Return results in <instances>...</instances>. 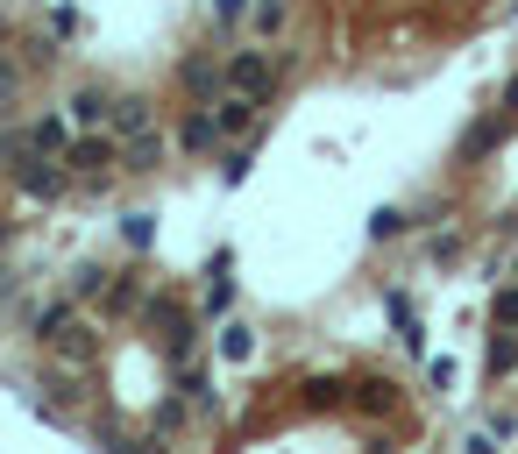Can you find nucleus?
Instances as JSON below:
<instances>
[{
  "label": "nucleus",
  "mask_w": 518,
  "mask_h": 454,
  "mask_svg": "<svg viewBox=\"0 0 518 454\" xmlns=\"http://www.w3.org/2000/svg\"><path fill=\"white\" fill-rule=\"evenodd\" d=\"M277 79L284 64L270 43H249V50H228V93H256V100H277Z\"/></svg>",
  "instance_id": "1"
},
{
  "label": "nucleus",
  "mask_w": 518,
  "mask_h": 454,
  "mask_svg": "<svg viewBox=\"0 0 518 454\" xmlns=\"http://www.w3.org/2000/svg\"><path fill=\"white\" fill-rule=\"evenodd\" d=\"M178 93L199 100V107H213L220 93H228V50H185L178 57Z\"/></svg>",
  "instance_id": "2"
},
{
  "label": "nucleus",
  "mask_w": 518,
  "mask_h": 454,
  "mask_svg": "<svg viewBox=\"0 0 518 454\" xmlns=\"http://www.w3.org/2000/svg\"><path fill=\"white\" fill-rule=\"evenodd\" d=\"M107 164H121V135L114 128H79L64 149V171L71 178H107Z\"/></svg>",
  "instance_id": "3"
},
{
  "label": "nucleus",
  "mask_w": 518,
  "mask_h": 454,
  "mask_svg": "<svg viewBox=\"0 0 518 454\" xmlns=\"http://www.w3.org/2000/svg\"><path fill=\"white\" fill-rule=\"evenodd\" d=\"M398 405H405V384H398V376H355V384H348V412L369 419V426H391Z\"/></svg>",
  "instance_id": "4"
},
{
  "label": "nucleus",
  "mask_w": 518,
  "mask_h": 454,
  "mask_svg": "<svg viewBox=\"0 0 518 454\" xmlns=\"http://www.w3.org/2000/svg\"><path fill=\"white\" fill-rule=\"evenodd\" d=\"M235 298H242V277H235V249H213V256H206V298H199L206 327H213V320H228V313H235Z\"/></svg>",
  "instance_id": "5"
},
{
  "label": "nucleus",
  "mask_w": 518,
  "mask_h": 454,
  "mask_svg": "<svg viewBox=\"0 0 518 454\" xmlns=\"http://www.w3.org/2000/svg\"><path fill=\"white\" fill-rule=\"evenodd\" d=\"M171 149H178V142H171L164 128H142V135H128V142H121V164H114V171H128V178H157Z\"/></svg>",
  "instance_id": "6"
},
{
  "label": "nucleus",
  "mask_w": 518,
  "mask_h": 454,
  "mask_svg": "<svg viewBox=\"0 0 518 454\" xmlns=\"http://www.w3.org/2000/svg\"><path fill=\"white\" fill-rule=\"evenodd\" d=\"M263 107H270V100H256V93H220V100H213L220 142H242V135H256V128H263Z\"/></svg>",
  "instance_id": "7"
},
{
  "label": "nucleus",
  "mask_w": 518,
  "mask_h": 454,
  "mask_svg": "<svg viewBox=\"0 0 518 454\" xmlns=\"http://www.w3.org/2000/svg\"><path fill=\"white\" fill-rule=\"evenodd\" d=\"M504 135H511V114L497 107V114H483L476 128H462V142H455V164H462V171H476V164L490 157V149H497Z\"/></svg>",
  "instance_id": "8"
},
{
  "label": "nucleus",
  "mask_w": 518,
  "mask_h": 454,
  "mask_svg": "<svg viewBox=\"0 0 518 454\" xmlns=\"http://www.w3.org/2000/svg\"><path fill=\"white\" fill-rule=\"evenodd\" d=\"M171 142L185 149V157H213V149H220V121H213V107L192 100V107L178 114V135H171Z\"/></svg>",
  "instance_id": "9"
},
{
  "label": "nucleus",
  "mask_w": 518,
  "mask_h": 454,
  "mask_svg": "<svg viewBox=\"0 0 518 454\" xmlns=\"http://www.w3.org/2000/svg\"><path fill=\"white\" fill-rule=\"evenodd\" d=\"M213 355L228 362V369H242V362L256 355V327H249V320H235V313H228V320H213Z\"/></svg>",
  "instance_id": "10"
},
{
  "label": "nucleus",
  "mask_w": 518,
  "mask_h": 454,
  "mask_svg": "<svg viewBox=\"0 0 518 454\" xmlns=\"http://www.w3.org/2000/svg\"><path fill=\"white\" fill-rule=\"evenodd\" d=\"M299 405L306 412H348V376H334V369H320V376H306V384H299Z\"/></svg>",
  "instance_id": "11"
},
{
  "label": "nucleus",
  "mask_w": 518,
  "mask_h": 454,
  "mask_svg": "<svg viewBox=\"0 0 518 454\" xmlns=\"http://www.w3.org/2000/svg\"><path fill=\"white\" fill-rule=\"evenodd\" d=\"M256 135H263V128H256ZM256 135L220 142V149H213V171H220V185H228V192H235V185H249V171H256Z\"/></svg>",
  "instance_id": "12"
},
{
  "label": "nucleus",
  "mask_w": 518,
  "mask_h": 454,
  "mask_svg": "<svg viewBox=\"0 0 518 454\" xmlns=\"http://www.w3.org/2000/svg\"><path fill=\"white\" fill-rule=\"evenodd\" d=\"M64 114H71V128H107L114 121V93L107 86H79L64 100Z\"/></svg>",
  "instance_id": "13"
},
{
  "label": "nucleus",
  "mask_w": 518,
  "mask_h": 454,
  "mask_svg": "<svg viewBox=\"0 0 518 454\" xmlns=\"http://www.w3.org/2000/svg\"><path fill=\"white\" fill-rule=\"evenodd\" d=\"M107 128H114L121 142H128V135H142V128H157V100H150V93H121V100H114V121H107Z\"/></svg>",
  "instance_id": "14"
},
{
  "label": "nucleus",
  "mask_w": 518,
  "mask_h": 454,
  "mask_svg": "<svg viewBox=\"0 0 518 454\" xmlns=\"http://www.w3.org/2000/svg\"><path fill=\"white\" fill-rule=\"evenodd\" d=\"M71 135H79V128H71V114H43V121H29V149H36V157H64Z\"/></svg>",
  "instance_id": "15"
},
{
  "label": "nucleus",
  "mask_w": 518,
  "mask_h": 454,
  "mask_svg": "<svg viewBox=\"0 0 518 454\" xmlns=\"http://www.w3.org/2000/svg\"><path fill=\"white\" fill-rule=\"evenodd\" d=\"M405 235H419V213L412 206H377V213H369V242H405Z\"/></svg>",
  "instance_id": "16"
},
{
  "label": "nucleus",
  "mask_w": 518,
  "mask_h": 454,
  "mask_svg": "<svg viewBox=\"0 0 518 454\" xmlns=\"http://www.w3.org/2000/svg\"><path fill=\"white\" fill-rule=\"evenodd\" d=\"M511 369H518V334H511V327H497V334H490V348H483V376H490V384H504Z\"/></svg>",
  "instance_id": "17"
},
{
  "label": "nucleus",
  "mask_w": 518,
  "mask_h": 454,
  "mask_svg": "<svg viewBox=\"0 0 518 454\" xmlns=\"http://www.w3.org/2000/svg\"><path fill=\"white\" fill-rule=\"evenodd\" d=\"M142 298H150L142 270H114V284H107V313H142Z\"/></svg>",
  "instance_id": "18"
},
{
  "label": "nucleus",
  "mask_w": 518,
  "mask_h": 454,
  "mask_svg": "<svg viewBox=\"0 0 518 454\" xmlns=\"http://www.w3.org/2000/svg\"><path fill=\"white\" fill-rule=\"evenodd\" d=\"M192 412H199V405H192L185 391H171V398L150 412V433H157V440H171V433H185V426H192Z\"/></svg>",
  "instance_id": "19"
},
{
  "label": "nucleus",
  "mask_w": 518,
  "mask_h": 454,
  "mask_svg": "<svg viewBox=\"0 0 518 454\" xmlns=\"http://www.w3.org/2000/svg\"><path fill=\"white\" fill-rule=\"evenodd\" d=\"M64 327H79V298H71V291H64V298H50V306L36 313V341H57Z\"/></svg>",
  "instance_id": "20"
},
{
  "label": "nucleus",
  "mask_w": 518,
  "mask_h": 454,
  "mask_svg": "<svg viewBox=\"0 0 518 454\" xmlns=\"http://www.w3.org/2000/svg\"><path fill=\"white\" fill-rule=\"evenodd\" d=\"M121 242H128L135 256H150V249H157V213H150V206H135V213H121Z\"/></svg>",
  "instance_id": "21"
},
{
  "label": "nucleus",
  "mask_w": 518,
  "mask_h": 454,
  "mask_svg": "<svg viewBox=\"0 0 518 454\" xmlns=\"http://www.w3.org/2000/svg\"><path fill=\"white\" fill-rule=\"evenodd\" d=\"M284 22H291V8H284V0H256V8H249L256 43H277V36H284Z\"/></svg>",
  "instance_id": "22"
},
{
  "label": "nucleus",
  "mask_w": 518,
  "mask_h": 454,
  "mask_svg": "<svg viewBox=\"0 0 518 454\" xmlns=\"http://www.w3.org/2000/svg\"><path fill=\"white\" fill-rule=\"evenodd\" d=\"M107 284H114L107 263H79V270H71V298H79V306H86V298H107Z\"/></svg>",
  "instance_id": "23"
},
{
  "label": "nucleus",
  "mask_w": 518,
  "mask_h": 454,
  "mask_svg": "<svg viewBox=\"0 0 518 454\" xmlns=\"http://www.w3.org/2000/svg\"><path fill=\"white\" fill-rule=\"evenodd\" d=\"M426 384H433L440 398H455V391H462V362H455V355H426Z\"/></svg>",
  "instance_id": "24"
},
{
  "label": "nucleus",
  "mask_w": 518,
  "mask_h": 454,
  "mask_svg": "<svg viewBox=\"0 0 518 454\" xmlns=\"http://www.w3.org/2000/svg\"><path fill=\"white\" fill-rule=\"evenodd\" d=\"M249 8H256V0H213L206 15H213V29H220V36H228V29H242V22H249Z\"/></svg>",
  "instance_id": "25"
},
{
  "label": "nucleus",
  "mask_w": 518,
  "mask_h": 454,
  "mask_svg": "<svg viewBox=\"0 0 518 454\" xmlns=\"http://www.w3.org/2000/svg\"><path fill=\"white\" fill-rule=\"evenodd\" d=\"M384 313H391V327H412V320H419V306H412L405 284H384Z\"/></svg>",
  "instance_id": "26"
},
{
  "label": "nucleus",
  "mask_w": 518,
  "mask_h": 454,
  "mask_svg": "<svg viewBox=\"0 0 518 454\" xmlns=\"http://www.w3.org/2000/svg\"><path fill=\"white\" fill-rule=\"evenodd\" d=\"M462 256V235H455V227H433V235H426V263H455Z\"/></svg>",
  "instance_id": "27"
},
{
  "label": "nucleus",
  "mask_w": 518,
  "mask_h": 454,
  "mask_svg": "<svg viewBox=\"0 0 518 454\" xmlns=\"http://www.w3.org/2000/svg\"><path fill=\"white\" fill-rule=\"evenodd\" d=\"M29 157V128H8V135H0V171H15Z\"/></svg>",
  "instance_id": "28"
},
{
  "label": "nucleus",
  "mask_w": 518,
  "mask_h": 454,
  "mask_svg": "<svg viewBox=\"0 0 518 454\" xmlns=\"http://www.w3.org/2000/svg\"><path fill=\"white\" fill-rule=\"evenodd\" d=\"M398 341H405V355H412V362H419V369H426V355H433V348H426V327H419V320H412V327H398Z\"/></svg>",
  "instance_id": "29"
},
{
  "label": "nucleus",
  "mask_w": 518,
  "mask_h": 454,
  "mask_svg": "<svg viewBox=\"0 0 518 454\" xmlns=\"http://www.w3.org/2000/svg\"><path fill=\"white\" fill-rule=\"evenodd\" d=\"M22 93V64H8V57H0V114H8V100Z\"/></svg>",
  "instance_id": "30"
},
{
  "label": "nucleus",
  "mask_w": 518,
  "mask_h": 454,
  "mask_svg": "<svg viewBox=\"0 0 518 454\" xmlns=\"http://www.w3.org/2000/svg\"><path fill=\"white\" fill-rule=\"evenodd\" d=\"M483 426H490V433H497V440H518V412H511V405H497V412H490V419H483Z\"/></svg>",
  "instance_id": "31"
},
{
  "label": "nucleus",
  "mask_w": 518,
  "mask_h": 454,
  "mask_svg": "<svg viewBox=\"0 0 518 454\" xmlns=\"http://www.w3.org/2000/svg\"><path fill=\"white\" fill-rule=\"evenodd\" d=\"M50 36H79V8H50Z\"/></svg>",
  "instance_id": "32"
},
{
  "label": "nucleus",
  "mask_w": 518,
  "mask_h": 454,
  "mask_svg": "<svg viewBox=\"0 0 518 454\" xmlns=\"http://www.w3.org/2000/svg\"><path fill=\"white\" fill-rule=\"evenodd\" d=\"M504 114L518 121V71H511V79H504Z\"/></svg>",
  "instance_id": "33"
},
{
  "label": "nucleus",
  "mask_w": 518,
  "mask_h": 454,
  "mask_svg": "<svg viewBox=\"0 0 518 454\" xmlns=\"http://www.w3.org/2000/svg\"><path fill=\"white\" fill-rule=\"evenodd\" d=\"M497 235H504V242H518V213H504V220H497Z\"/></svg>",
  "instance_id": "34"
},
{
  "label": "nucleus",
  "mask_w": 518,
  "mask_h": 454,
  "mask_svg": "<svg viewBox=\"0 0 518 454\" xmlns=\"http://www.w3.org/2000/svg\"><path fill=\"white\" fill-rule=\"evenodd\" d=\"M504 277H511V284H518V249H511V263H504Z\"/></svg>",
  "instance_id": "35"
}]
</instances>
